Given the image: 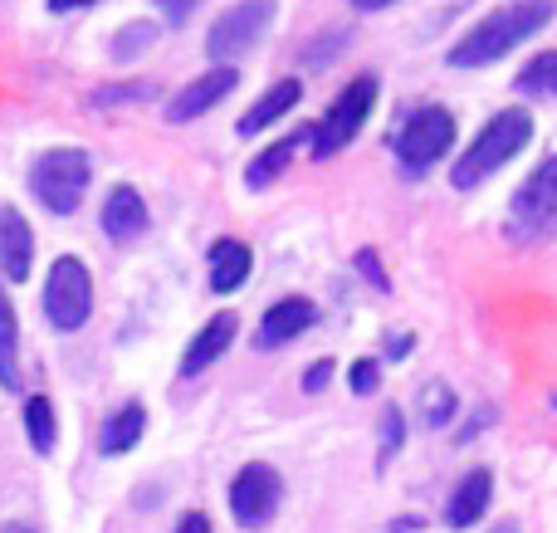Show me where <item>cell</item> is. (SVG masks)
I'll return each instance as SVG.
<instances>
[{"mask_svg":"<svg viewBox=\"0 0 557 533\" xmlns=\"http://www.w3.org/2000/svg\"><path fill=\"white\" fill-rule=\"evenodd\" d=\"M157 45V25L152 20H137V25H127V29H117L113 35V59H137L143 49H152Z\"/></svg>","mask_w":557,"mask_h":533,"instance_id":"603a6c76","label":"cell"},{"mask_svg":"<svg viewBox=\"0 0 557 533\" xmlns=\"http://www.w3.org/2000/svg\"><path fill=\"white\" fill-rule=\"evenodd\" d=\"M35 270V231L25 225V215L15 206L0 201V274L10 284H25Z\"/></svg>","mask_w":557,"mask_h":533,"instance_id":"7c38bea8","label":"cell"},{"mask_svg":"<svg viewBox=\"0 0 557 533\" xmlns=\"http://www.w3.org/2000/svg\"><path fill=\"white\" fill-rule=\"evenodd\" d=\"M490 505H494V475L490 470H470V475L460 480V489L450 495V505H445V524L474 529L484 515H490Z\"/></svg>","mask_w":557,"mask_h":533,"instance_id":"2e32d148","label":"cell"},{"mask_svg":"<svg viewBox=\"0 0 557 533\" xmlns=\"http://www.w3.org/2000/svg\"><path fill=\"white\" fill-rule=\"evenodd\" d=\"M94 182V157L84 147H49L29 166V191L49 215H74Z\"/></svg>","mask_w":557,"mask_h":533,"instance_id":"3957f363","label":"cell"},{"mask_svg":"<svg viewBox=\"0 0 557 533\" xmlns=\"http://www.w3.org/2000/svg\"><path fill=\"white\" fill-rule=\"evenodd\" d=\"M235 329H240V319H235V313H215V319L206 323V329L196 333L191 343H186V352H182V377H201V372L211 368L215 358H225V348L235 343Z\"/></svg>","mask_w":557,"mask_h":533,"instance_id":"5bb4252c","label":"cell"},{"mask_svg":"<svg viewBox=\"0 0 557 533\" xmlns=\"http://www.w3.org/2000/svg\"><path fill=\"white\" fill-rule=\"evenodd\" d=\"M318 323V309H313V299H278L264 309V319H260V333H255V348H284V343H294V338H304L308 329Z\"/></svg>","mask_w":557,"mask_h":533,"instance_id":"8fae6325","label":"cell"},{"mask_svg":"<svg viewBox=\"0 0 557 533\" xmlns=\"http://www.w3.org/2000/svg\"><path fill=\"white\" fill-rule=\"evenodd\" d=\"M25 436H29V446H35L39 456H49V450H54L59 421H54V401H49V397H29L25 401Z\"/></svg>","mask_w":557,"mask_h":533,"instance_id":"44dd1931","label":"cell"},{"mask_svg":"<svg viewBox=\"0 0 557 533\" xmlns=\"http://www.w3.org/2000/svg\"><path fill=\"white\" fill-rule=\"evenodd\" d=\"M509 235L513 240H548L557 235V157L533 166V176L513 191L509 206Z\"/></svg>","mask_w":557,"mask_h":533,"instance_id":"52a82bcc","label":"cell"},{"mask_svg":"<svg viewBox=\"0 0 557 533\" xmlns=\"http://www.w3.org/2000/svg\"><path fill=\"white\" fill-rule=\"evenodd\" d=\"M143 431H147V411L137 407V401H127L123 411H113V417H108L98 450H103V456H127V450L143 441Z\"/></svg>","mask_w":557,"mask_h":533,"instance_id":"ffe728a7","label":"cell"},{"mask_svg":"<svg viewBox=\"0 0 557 533\" xmlns=\"http://www.w3.org/2000/svg\"><path fill=\"white\" fill-rule=\"evenodd\" d=\"M274 10H278L274 0H240V5H231L211 25V35H206V54H211L215 64H231V59L250 54L264 39V29L274 25Z\"/></svg>","mask_w":557,"mask_h":533,"instance_id":"ba28073f","label":"cell"},{"mask_svg":"<svg viewBox=\"0 0 557 533\" xmlns=\"http://www.w3.org/2000/svg\"><path fill=\"white\" fill-rule=\"evenodd\" d=\"M347 5H357V10H386V5H396V0H347Z\"/></svg>","mask_w":557,"mask_h":533,"instance_id":"d6a6232c","label":"cell"},{"mask_svg":"<svg viewBox=\"0 0 557 533\" xmlns=\"http://www.w3.org/2000/svg\"><path fill=\"white\" fill-rule=\"evenodd\" d=\"M529 142H533V113L529 108H499V113L480 127V137L465 147V157L455 162L450 182L460 186V191H470V186L490 182L499 166H509Z\"/></svg>","mask_w":557,"mask_h":533,"instance_id":"7a4b0ae2","label":"cell"},{"mask_svg":"<svg viewBox=\"0 0 557 533\" xmlns=\"http://www.w3.org/2000/svg\"><path fill=\"white\" fill-rule=\"evenodd\" d=\"M152 88L157 84H113V88H103V94H94V103L98 108H108V103H143V98H152Z\"/></svg>","mask_w":557,"mask_h":533,"instance_id":"d4e9b609","label":"cell"},{"mask_svg":"<svg viewBox=\"0 0 557 533\" xmlns=\"http://www.w3.org/2000/svg\"><path fill=\"white\" fill-rule=\"evenodd\" d=\"M298 98H304V84L298 78H278V84H270L260 98H255L250 108L240 113V123H235V133L240 137H255V133H264L270 123H278L284 113H294L298 108Z\"/></svg>","mask_w":557,"mask_h":533,"instance_id":"9a60e30c","label":"cell"},{"mask_svg":"<svg viewBox=\"0 0 557 533\" xmlns=\"http://www.w3.org/2000/svg\"><path fill=\"white\" fill-rule=\"evenodd\" d=\"M327 382H333V362H313V368H308V377H304V392H323Z\"/></svg>","mask_w":557,"mask_h":533,"instance_id":"f546056e","label":"cell"},{"mask_svg":"<svg viewBox=\"0 0 557 533\" xmlns=\"http://www.w3.org/2000/svg\"><path fill=\"white\" fill-rule=\"evenodd\" d=\"M94 313V274L78 255H59L45 274V319L54 333H78Z\"/></svg>","mask_w":557,"mask_h":533,"instance_id":"5b68a950","label":"cell"},{"mask_svg":"<svg viewBox=\"0 0 557 533\" xmlns=\"http://www.w3.org/2000/svg\"><path fill=\"white\" fill-rule=\"evenodd\" d=\"M88 5H98V0H49V10H54V15H69V10H88Z\"/></svg>","mask_w":557,"mask_h":533,"instance_id":"1f68e13d","label":"cell"},{"mask_svg":"<svg viewBox=\"0 0 557 533\" xmlns=\"http://www.w3.org/2000/svg\"><path fill=\"white\" fill-rule=\"evenodd\" d=\"M401 441H406V417H401V407H386L382 411V466L401 450Z\"/></svg>","mask_w":557,"mask_h":533,"instance_id":"cb8c5ba5","label":"cell"},{"mask_svg":"<svg viewBox=\"0 0 557 533\" xmlns=\"http://www.w3.org/2000/svg\"><path fill=\"white\" fill-rule=\"evenodd\" d=\"M278 499H284V480H278L274 466L255 460L240 475L231 480V515L240 519V529H264L274 519Z\"/></svg>","mask_w":557,"mask_h":533,"instance_id":"9c48e42d","label":"cell"},{"mask_svg":"<svg viewBox=\"0 0 557 533\" xmlns=\"http://www.w3.org/2000/svg\"><path fill=\"white\" fill-rule=\"evenodd\" d=\"M0 387L5 392L25 387V377H20V323H15V309H10L5 284H0Z\"/></svg>","mask_w":557,"mask_h":533,"instance_id":"d6986e66","label":"cell"},{"mask_svg":"<svg viewBox=\"0 0 557 533\" xmlns=\"http://www.w3.org/2000/svg\"><path fill=\"white\" fill-rule=\"evenodd\" d=\"M5 533H35V529H25V524H10Z\"/></svg>","mask_w":557,"mask_h":533,"instance_id":"e575fe53","label":"cell"},{"mask_svg":"<svg viewBox=\"0 0 557 533\" xmlns=\"http://www.w3.org/2000/svg\"><path fill=\"white\" fill-rule=\"evenodd\" d=\"M490 533H519V524H494Z\"/></svg>","mask_w":557,"mask_h":533,"instance_id":"836d02e7","label":"cell"},{"mask_svg":"<svg viewBox=\"0 0 557 533\" xmlns=\"http://www.w3.org/2000/svg\"><path fill=\"white\" fill-rule=\"evenodd\" d=\"M519 94L529 98H557V49H548V54L529 59L519 74Z\"/></svg>","mask_w":557,"mask_h":533,"instance_id":"7402d4cb","label":"cell"},{"mask_svg":"<svg viewBox=\"0 0 557 533\" xmlns=\"http://www.w3.org/2000/svg\"><path fill=\"white\" fill-rule=\"evenodd\" d=\"M176 533H211V519H206L201 509H191V515H182V524H176Z\"/></svg>","mask_w":557,"mask_h":533,"instance_id":"4dcf8cb0","label":"cell"},{"mask_svg":"<svg viewBox=\"0 0 557 533\" xmlns=\"http://www.w3.org/2000/svg\"><path fill=\"white\" fill-rule=\"evenodd\" d=\"M250 270H255V255L245 240L225 235V240L211 245V289L215 294H235L245 280H250Z\"/></svg>","mask_w":557,"mask_h":533,"instance_id":"e0dca14e","label":"cell"},{"mask_svg":"<svg viewBox=\"0 0 557 533\" xmlns=\"http://www.w3.org/2000/svg\"><path fill=\"white\" fill-rule=\"evenodd\" d=\"M455 147V113L441 103H421L396 133V162L406 176H425Z\"/></svg>","mask_w":557,"mask_h":533,"instance_id":"8992f818","label":"cell"},{"mask_svg":"<svg viewBox=\"0 0 557 533\" xmlns=\"http://www.w3.org/2000/svg\"><path fill=\"white\" fill-rule=\"evenodd\" d=\"M103 235L113 245H133L147 235V206L137 186H113L103 201Z\"/></svg>","mask_w":557,"mask_h":533,"instance_id":"4fadbf2b","label":"cell"},{"mask_svg":"<svg viewBox=\"0 0 557 533\" xmlns=\"http://www.w3.org/2000/svg\"><path fill=\"white\" fill-rule=\"evenodd\" d=\"M372 108H376V78L372 74H357L352 84H347L343 94L327 103V113L308 127V147H313L318 162H323V157H333V152H343V147L367 127Z\"/></svg>","mask_w":557,"mask_h":533,"instance_id":"277c9868","label":"cell"},{"mask_svg":"<svg viewBox=\"0 0 557 533\" xmlns=\"http://www.w3.org/2000/svg\"><path fill=\"white\" fill-rule=\"evenodd\" d=\"M557 15V0H509V5L490 10L470 35H460L445 49V64L450 69H484L499 64L504 54H513L519 45H529L539 29H548Z\"/></svg>","mask_w":557,"mask_h":533,"instance_id":"6da1fadb","label":"cell"},{"mask_svg":"<svg viewBox=\"0 0 557 533\" xmlns=\"http://www.w3.org/2000/svg\"><path fill=\"white\" fill-rule=\"evenodd\" d=\"M304 137H308V127H298V133L278 137L274 147H264V152L250 162V172H245V186H250V191H264V186H274L278 176L288 172V162H294V152H298V142H304Z\"/></svg>","mask_w":557,"mask_h":533,"instance_id":"ac0fdd59","label":"cell"},{"mask_svg":"<svg viewBox=\"0 0 557 533\" xmlns=\"http://www.w3.org/2000/svg\"><path fill=\"white\" fill-rule=\"evenodd\" d=\"M152 10H162L166 25H186L191 10H201V0H152Z\"/></svg>","mask_w":557,"mask_h":533,"instance_id":"f1b7e54d","label":"cell"},{"mask_svg":"<svg viewBox=\"0 0 557 533\" xmlns=\"http://www.w3.org/2000/svg\"><path fill=\"white\" fill-rule=\"evenodd\" d=\"M235 84H240L235 64H215V69H206L201 78H191V84H186L182 94H176L172 103H166V117H172V123H191V117L211 113L215 103H225V98L235 94Z\"/></svg>","mask_w":557,"mask_h":533,"instance_id":"30bf717a","label":"cell"},{"mask_svg":"<svg viewBox=\"0 0 557 533\" xmlns=\"http://www.w3.org/2000/svg\"><path fill=\"white\" fill-rule=\"evenodd\" d=\"M450 411H455L450 392H441V387L425 392V426H445V421H450Z\"/></svg>","mask_w":557,"mask_h":533,"instance_id":"4316f807","label":"cell"},{"mask_svg":"<svg viewBox=\"0 0 557 533\" xmlns=\"http://www.w3.org/2000/svg\"><path fill=\"white\" fill-rule=\"evenodd\" d=\"M347 382H352V392H357V397H372V392L382 387V362H376V358L352 362V377H347Z\"/></svg>","mask_w":557,"mask_h":533,"instance_id":"484cf974","label":"cell"},{"mask_svg":"<svg viewBox=\"0 0 557 533\" xmlns=\"http://www.w3.org/2000/svg\"><path fill=\"white\" fill-rule=\"evenodd\" d=\"M357 274H362V280H372L376 284V289H392V280H386V270H382V260H376V250H357Z\"/></svg>","mask_w":557,"mask_h":533,"instance_id":"83f0119b","label":"cell"}]
</instances>
